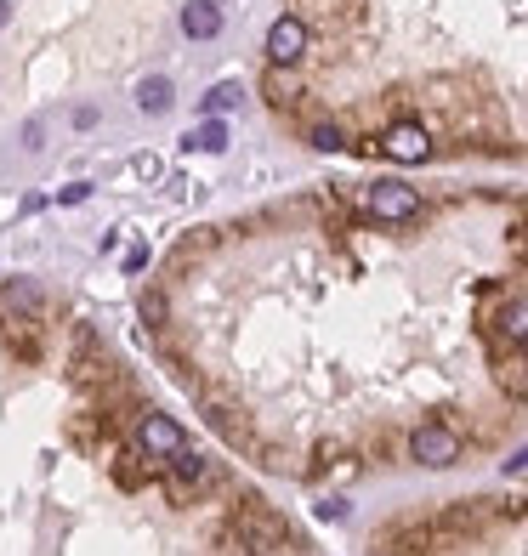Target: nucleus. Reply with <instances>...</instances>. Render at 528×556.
Segmentation results:
<instances>
[{
  "label": "nucleus",
  "instance_id": "nucleus-1",
  "mask_svg": "<svg viewBox=\"0 0 528 556\" xmlns=\"http://www.w3.org/2000/svg\"><path fill=\"white\" fill-rule=\"evenodd\" d=\"M228 539L239 545L245 556H279L284 545H290V528H284L279 511H267V505H239L228 517Z\"/></svg>",
  "mask_w": 528,
  "mask_h": 556
},
{
  "label": "nucleus",
  "instance_id": "nucleus-2",
  "mask_svg": "<svg viewBox=\"0 0 528 556\" xmlns=\"http://www.w3.org/2000/svg\"><path fill=\"white\" fill-rule=\"evenodd\" d=\"M409 460H415V466H432V471L455 466L460 460V432L455 426H443V420L415 426V432H409Z\"/></svg>",
  "mask_w": 528,
  "mask_h": 556
},
{
  "label": "nucleus",
  "instance_id": "nucleus-3",
  "mask_svg": "<svg viewBox=\"0 0 528 556\" xmlns=\"http://www.w3.org/2000/svg\"><path fill=\"white\" fill-rule=\"evenodd\" d=\"M307 46H313V29H307L296 12H284V18L267 29V63H273V69H296L301 57H307Z\"/></svg>",
  "mask_w": 528,
  "mask_h": 556
},
{
  "label": "nucleus",
  "instance_id": "nucleus-4",
  "mask_svg": "<svg viewBox=\"0 0 528 556\" xmlns=\"http://www.w3.org/2000/svg\"><path fill=\"white\" fill-rule=\"evenodd\" d=\"M364 210H370L375 222H409V216H421V193L409 188V182H370Z\"/></svg>",
  "mask_w": 528,
  "mask_h": 556
},
{
  "label": "nucleus",
  "instance_id": "nucleus-5",
  "mask_svg": "<svg viewBox=\"0 0 528 556\" xmlns=\"http://www.w3.org/2000/svg\"><path fill=\"white\" fill-rule=\"evenodd\" d=\"M137 449L148 466H165V460H171L176 449H188V443H182V426H176L171 415H142L137 420Z\"/></svg>",
  "mask_w": 528,
  "mask_h": 556
},
{
  "label": "nucleus",
  "instance_id": "nucleus-6",
  "mask_svg": "<svg viewBox=\"0 0 528 556\" xmlns=\"http://www.w3.org/2000/svg\"><path fill=\"white\" fill-rule=\"evenodd\" d=\"M165 466H171V477H165V494H171V500H188L194 488H205V483L216 477L211 460H205V454H194V449H176Z\"/></svg>",
  "mask_w": 528,
  "mask_h": 556
},
{
  "label": "nucleus",
  "instance_id": "nucleus-7",
  "mask_svg": "<svg viewBox=\"0 0 528 556\" xmlns=\"http://www.w3.org/2000/svg\"><path fill=\"white\" fill-rule=\"evenodd\" d=\"M381 154L398 159V165H421V159H432V137H426V125L398 120L387 137H381Z\"/></svg>",
  "mask_w": 528,
  "mask_h": 556
},
{
  "label": "nucleus",
  "instance_id": "nucleus-8",
  "mask_svg": "<svg viewBox=\"0 0 528 556\" xmlns=\"http://www.w3.org/2000/svg\"><path fill=\"white\" fill-rule=\"evenodd\" d=\"M0 318H6L12 330H29V324H40V290L29 284V278L0 284Z\"/></svg>",
  "mask_w": 528,
  "mask_h": 556
},
{
  "label": "nucleus",
  "instance_id": "nucleus-9",
  "mask_svg": "<svg viewBox=\"0 0 528 556\" xmlns=\"http://www.w3.org/2000/svg\"><path fill=\"white\" fill-rule=\"evenodd\" d=\"M182 35L188 40L222 35V6H216V0H188V6H182Z\"/></svg>",
  "mask_w": 528,
  "mask_h": 556
},
{
  "label": "nucleus",
  "instance_id": "nucleus-10",
  "mask_svg": "<svg viewBox=\"0 0 528 556\" xmlns=\"http://www.w3.org/2000/svg\"><path fill=\"white\" fill-rule=\"evenodd\" d=\"M494 335H500L506 347H523L528 341V301H506V307L494 313Z\"/></svg>",
  "mask_w": 528,
  "mask_h": 556
},
{
  "label": "nucleus",
  "instance_id": "nucleus-11",
  "mask_svg": "<svg viewBox=\"0 0 528 556\" xmlns=\"http://www.w3.org/2000/svg\"><path fill=\"white\" fill-rule=\"evenodd\" d=\"M245 103V86H211L205 91V97H199V114H205V120H216V114H233V108Z\"/></svg>",
  "mask_w": 528,
  "mask_h": 556
},
{
  "label": "nucleus",
  "instance_id": "nucleus-12",
  "mask_svg": "<svg viewBox=\"0 0 528 556\" xmlns=\"http://www.w3.org/2000/svg\"><path fill=\"white\" fill-rule=\"evenodd\" d=\"M137 108L142 114H165V108H171V80H165V74H148L137 86Z\"/></svg>",
  "mask_w": 528,
  "mask_h": 556
},
{
  "label": "nucleus",
  "instance_id": "nucleus-13",
  "mask_svg": "<svg viewBox=\"0 0 528 556\" xmlns=\"http://www.w3.org/2000/svg\"><path fill=\"white\" fill-rule=\"evenodd\" d=\"M182 148H205V154H222V148H228V125H222V120H205L194 137L182 142Z\"/></svg>",
  "mask_w": 528,
  "mask_h": 556
},
{
  "label": "nucleus",
  "instance_id": "nucleus-14",
  "mask_svg": "<svg viewBox=\"0 0 528 556\" xmlns=\"http://www.w3.org/2000/svg\"><path fill=\"white\" fill-rule=\"evenodd\" d=\"M307 142H313L318 154H335V148H347V137H341V125H330V120H318L313 131H307Z\"/></svg>",
  "mask_w": 528,
  "mask_h": 556
},
{
  "label": "nucleus",
  "instance_id": "nucleus-15",
  "mask_svg": "<svg viewBox=\"0 0 528 556\" xmlns=\"http://www.w3.org/2000/svg\"><path fill=\"white\" fill-rule=\"evenodd\" d=\"M80 199H91V182H69V188L57 193V205H80Z\"/></svg>",
  "mask_w": 528,
  "mask_h": 556
},
{
  "label": "nucleus",
  "instance_id": "nucleus-16",
  "mask_svg": "<svg viewBox=\"0 0 528 556\" xmlns=\"http://www.w3.org/2000/svg\"><path fill=\"white\" fill-rule=\"evenodd\" d=\"M142 267H148V250H142V244H131V250H125V273H142Z\"/></svg>",
  "mask_w": 528,
  "mask_h": 556
},
{
  "label": "nucleus",
  "instance_id": "nucleus-17",
  "mask_svg": "<svg viewBox=\"0 0 528 556\" xmlns=\"http://www.w3.org/2000/svg\"><path fill=\"white\" fill-rule=\"evenodd\" d=\"M6 18H12V0H0V29H6Z\"/></svg>",
  "mask_w": 528,
  "mask_h": 556
},
{
  "label": "nucleus",
  "instance_id": "nucleus-18",
  "mask_svg": "<svg viewBox=\"0 0 528 556\" xmlns=\"http://www.w3.org/2000/svg\"><path fill=\"white\" fill-rule=\"evenodd\" d=\"M375 556H392V551H375Z\"/></svg>",
  "mask_w": 528,
  "mask_h": 556
}]
</instances>
